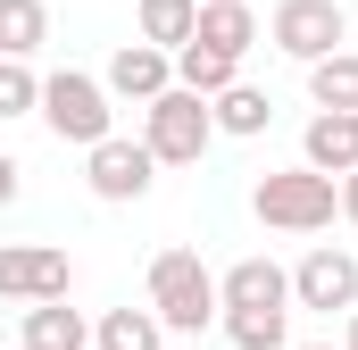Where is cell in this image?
<instances>
[{
	"instance_id": "9c48e42d",
	"label": "cell",
	"mask_w": 358,
	"mask_h": 350,
	"mask_svg": "<svg viewBox=\"0 0 358 350\" xmlns=\"http://www.w3.org/2000/svg\"><path fill=\"white\" fill-rule=\"evenodd\" d=\"M100 84H108V100H159V92L176 84V50H159V42H117L108 50V67H100Z\"/></svg>"
},
{
	"instance_id": "44dd1931",
	"label": "cell",
	"mask_w": 358,
	"mask_h": 350,
	"mask_svg": "<svg viewBox=\"0 0 358 350\" xmlns=\"http://www.w3.org/2000/svg\"><path fill=\"white\" fill-rule=\"evenodd\" d=\"M42 108V76L25 59H0V117H34Z\"/></svg>"
},
{
	"instance_id": "ba28073f",
	"label": "cell",
	"mask_w": 358,
	"mask_h": 350,
	"mask_svg": "<svg viewBox=\"0 0 358 350\" xmlns=\"http://www.w3.org/2000/svg\"><path fill=\"white\" fill-rule=\"evenodd\" d=\"M292 300H300V309H325V317L358 309V251H334V242H317L308 259L292 267Z\"/></svg>"
},
{
	"instance_id": "d6986e66",
	"label": "cell",
	"mask_w": 358,
	"mask_h": 350,
	"mask_svg": "<svg viewBox=\"0 0 358 350\" xmlns=\"http://www.w3.org/2000/svg\"><path fill=\"white\" fill-rule=\"evenodd\" d=\"M234 76H242V59L208 50V42H183V50H176V84H183V92H208V100H217Z\"/></svg>"
},
{
	"instance_id": "277c9868",
	"label": "cell",
	"mask_w": 358,
	"mask_h": 350,
	"mask_svg": "<svg viewBox=\"0 0 358 350\" xmlns=\"http://www.w3.org/2000/svg\"><path fill=\"white\" fill-rule=\"evenodd\" d=\"M59 142H76V150H92L100 134H117V108H108V84L100 76H84V67H59V76H42V108H34Z\"/></svg>"
},
{
	"instance_id": "52a82bcc",
	"label": "cell",
	"mask_w": 358,
	"mask_h": 350,
	"mask_svg": "<svg viewBox=\"0 0 358 350\" xmlns=\"http://www.w3.org/2000/svg\"><path fill=\"white\" fill-rule=\"evenodd\" d=\"M84 183H92V200H142V192L159 183V159H150V142L100 134L84 150Z\"/></svg>"
},
{
	"instance_id": "8fae6325",
	"label": "cell",
	"mask_w": 358,
	"mask_h": 350,
	"mask_svg": "<svg viewBox=\"0 0 358 350\" xmlns=\"http://www.w3.org/2000/svg\"><path fill=\"white\" fill-rule=\"evenodd\" d=\"M300 159L317 175H350L358 167V108H317L300 134Z\"/></svg>"
},
{
	"instance_id": "7402d4cb",
	"label": "cell",
	"mask_w": 358,
	"mask_h": 350,
	"mask_svg": "<svg viewBox=\"0 0 358 350\" xmlns=\"http://www.w3.org/2000/svg\"><path fill=\"white\" fill-rule=\"evenodd\" d=\"M17 192H25V167H17V159H8V150H0V209H8V200H17Z\"/></svg>"
},
{
	"instance_id": "6da1fadb",
	"label": "cell",
	"mask_w": 358,
	"mask_h": 350,
	"mask_svg": "<svg viewBox=\"0 0 358 350\" xmlns=\"http://www.w3.org/2000/svg\"><path fill=\"white\" fill-rule=\"evenodd\" d=\"M250 209H259V225H275V234H325V225L342 217V183H334V175H317L308 159H300V167L259 175Z\"/></svg>"
},
{
	"instance_id": "7c38bea8",
	"label": "cell",
	"mask_w": 358,
	"mask_h": 350,
	"mask_svg": "<svg viewBox=\"0 0 358 350\" xmlns=\"http://www.w3.org/2000/svg\"><path fill=\"white\" fill-rule=\"evenodd\" d=\"M17 350H92L84 309H67V292H59V300H34V309H25V342H17Z\"/></svg>"
},
{
	"instance_id": "30bf717a",
	"label": "cell",
	"mask_w": 358,
	"mask_h": 350,
	"mask_svg": "<svg viewBox=\"0 0 358 350\" xmlns=\"http://www.w3.org/2000/svg\"><path fill=\"white\" fill-rule=\"evenodd\" d=\"M217 309H292V267L234 259L225 275H217Z\"/></svg>"
},
{
	"instance_id": "5bb4252c",
	"label": "cell",
	"mask_w": 358,
	"mask_h": 350,
	"mask_svg": "<svg viewBox=\"0 0 358 350\" xmlns=\"http://www.w3.org/2000/svg\"><path fill=\"white\" fill-rule=\"evenodd\" d=\"M92 350H167V326H159L150 300H142V309H108V317L92 326Z\"/></svg>"
},
{
	"instance_id": "8992f818",
	"label": "cell",
	"mask_w": 358,
	"mask_h": 350,
	"mask_svg": "<svg viewBox=\"0 0 358 350\" xmlns=\"http://www.w3.org/2000/svg\"><path fill=\"white\" fill-rule=\"evenodd\" d=\"M76 284V259L59 242H0V300L34 309V300H59Z\"/></svg>"
},
{
	"instance_id": "ffe728a7",
	"label": "cell",
	"mask_w": 358,
	"mask_h": 350,
	"mask_svg": "<svg viewBox=\"0 0 358 350\" xmlns=\"http://www.w3.org/2000/svg\"><path fill=\"white\" fill-rule=\"evenodd\" d=\"M283 317L292 309H217V326H225L234 350H283Z\"/></svg>"
},
{
	"instance_id": "2e32d148",
	"label": "cell",
	"mask_w": 358,
	"mask_h": 350,
	"mask_svg": "<svg viewBox=\"0 0 358 350\" xmlns=\"http://www.w3.org/2000/svg\"><path fill=\"white\" fill-rule=\"evenodd\" d=\"M208 117H217V134H267V125H275V100H267L259 84H242V76H234V84L208 100Z\"/></svg>"
},
{
	"instance_id": "cb8c5ba5",
	"label": "cell",
	"mask_w": 358,
	"mask_h": 350,
	"mask_svg": "<svg viewBox=\"0 0 358 350\" xmlns=\"http://www.w3.org/2000/svg\"><path fill=\"white\" fill-rule=\"evenodd\" d=\"M342 317H350V342H342V350H358V309H342Z\"/></svg>"
},
{
	"instance_id": "7a4b0ae2",
	"label": "cell",
	"mask_w": 358,
	"mask_h": 350,
	"mask_svg": "<svg viewBox=\"0 0 358 350\" xmlns=\"http://www.w3.org/2000/svg\"><path fill=\"white\" fill-rule=\"evenodd\" d=\"M142 142L159 167H200L208 142H217V117H208V92H183L167 84L159 100H142Z\"/></svg>"
},
{
	"instance_id": "4fadbf2b",
	"label": "cell",
	"mask_w": 358,
	"mask_h": 350,
	"mask_svg": "<svg viewBox=\"0 0 358 350\" xmlns=\"http://www.w3.org/2000/svg\"><path fill=\"white\" fill-rule=\"evenodd\" d=\"M192 42H208V50L242 59V50L259 42V17H250V0H200V25H192Z\"/></svg>"
},
{
	"instance_id": "5b68a950",
	"label": "cell",
	"mask_w": 358,
	"mask_h": 350,
	"mask_svg": "<svg viewBox=\"0 0 358 350\" xmlns=\"http://www.w3.org/2000/svg\"><path fill=\"white\" fill-rule=\"evenodd\" d=\"M342 34H350V17H342V0H275L267 17V42L283 59H325V50H342Z\"/></svg>"
},
{
	"instance_id": "603a6c76",
	"label": "cell",
	"mask_w": 358,
	"mask_h": 350,
	"mask_svg": "<svg viewBox=\"0 0 358 350\" xmlns=\"http://www.w3.org/2000/svg\"><path fill=\"white\" fill-rule=\"evenodd\" d=\"M334 183H342V217L358 225V167H350V175H334Z\"/></svg>"
},
{
	"instance_id": "9a60e30c",
	"label": "cell",
	"mask_w": 358,
	"mask_h": 350,
	"mask_svg": "<svg viewBox=\"0 0 358 350\" xmlns=\"http://www.w3.org/2000/svg\"><path fill=\"white\" fill-rule=\"evenodd\" d=\"M192 25H200V0H134V34L159 50H183Z\"/></svg>"
},
{
	"instance_id": "ac0fdd59",
	"label": "cell",
	"mask_w": 358,
	"mask_h": 350,
	"mask_svg": "<svg viewBox=\"0 0 358 350\" xmlns=\"http://www.w3.org/2000/svg\"><path fill=\"white\" fill-rule=\"evenodd\" d=\"M308 100H317V108H358V50L308 59Z\"/></svg>"
},
{
	"instance_id": "e0dca14e",
	"label": "cell",
	"mask_w": 358,
	"mask_h": 350,
	"mask_svg": "<svg viewBox=\"0 0 358 350\" xmlns=\"http://www.w3.org/2000/svg\"><path fill=\"white\" fill-rule=\"evenodd\" d=\"M50 42V8L42 0H0V59H34Z\"/></svg>"
},
{
	"instance_id": "d4e9b609",
	"label": "cell",
	"mask_w": 358,
	"mask_h": 350,
	"mask_svg": "<svg viewBox=\"0 0 358 350\" xmlns=\"http://www.w3.org/2000/svg\"><path fill=\"white\" fill-rule=\"evenodd\" d=\"M300 350H334V342H300Z\"/></svg>"
},
{
	"instance_id": "3957f363",
	"label": "cell",
	"mask_w": 358,
	"mask_h": 350,
	"mask_svg": "<svg viewBox=\"0 0 358 350\" xmlns=\"http://www.w3.org/2000/svg\"><path fill=\"white\" fill-rule=\"evenodd\" d=\"M150 309H159L167 334L217 326V275L200 267V251H159V259H150Z\"/></svg>"
}]
</instances>
